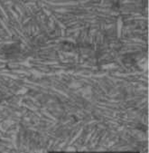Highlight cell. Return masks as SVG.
Instances as JSON below:
<instances>
[]
</instances>
